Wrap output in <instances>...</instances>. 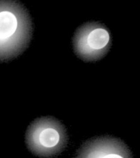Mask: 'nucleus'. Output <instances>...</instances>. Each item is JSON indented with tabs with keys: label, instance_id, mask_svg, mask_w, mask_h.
Masks as SVG:
<instances>
[{
	"label": "nucleus",
	"instance_id": "1",
	"mask_svg": "<svg viewBox=\"0 0 140 158\" xmlns=\"http://www.w3.org/2000/svg\"><path fill=\"white\" fill-rule=\"evenodd\" d=\"M32 34V20L25 6L17 1H0V62L22 54Z\"/></svg>",
	"mask_w": 140,
	"mask_h": 158
},
{
	"label": "nucleus",
	"instance_id": "2",
	"mask_svg": "<svg viewBox=\"0 0 140 158\" xmlns=\"http://www.w3.org/2000/svg\"><path fill=\"white\" fill-rule=\"evenodd\" d=\"M27 147L36 156L49 158L64 150L68 143L66 127L56 118L45 116L37 118L26 133Z\"/></svg>",
	"mask_w": 140,
	"mask_h": 158
},
{
	"label": "nucleus",
	"instance_id": "3",
	"mask_svg": "<svg viewBox=\"0 0 140 158\" xmlns=\"http://www.w3.org/2000/svg\"><path fill=\"white\" fill-rule=\"evenodd\" d=\"M112 45L110 32L97 22L85 23L76 30L73 39L74 52L85 61H97L109 52Z\"/></svg>",
	"mask_w": 140,
	"mask_h": 158
},
{
	"label": "nucleus",
	"instance_id": "4",
	"mask_svg": "<svg viewBox=\"0 0 140 158\" xmlns=\"http://www.w3.org/2000/svg\"><path fill=\"white\" fill-rule=\"evenodd\" d=\"M76 158H133L127 145L111 136L95 138L86 142L77 152Z\"/></svg>",
	"mask_w": 140,
	"mask_h": 158
}]
</instances>
